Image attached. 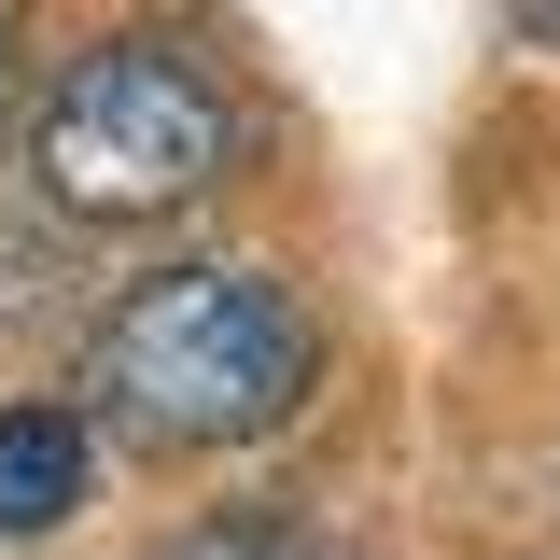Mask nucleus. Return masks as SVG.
Returning <instances> with one entry per match:
<instances>
[{"label": "nucleus", "mask_w": 560, "mask_h": 560, "mask_svg": "<svg viewBox=\"0 0 560 560\" xmlns=\"http://www.w3.org/2000/svg\"><path fill=\"white\" fill-rule=\"evenodd\" d=\"M323 323L267 267H154L84 323V393L127 448H253L308 407Z\"/></svg>", "instance_id": "nucleus-1"}, {"label": "nucleus", "mask_w": 560, "mask_h": 560, "mask_svg": "<svg viewBox=\"0 0 560 560\" xmlns=\"http://www.w3.org/2000/svg\"><path fill=\"white\" fill-rule=\"evenodd\" d=\"M28 168L70 224H168L238 168V113L183 43H84L28 113Z\"/></svg>", "instance_id": "nucleus-2"}, {"label": "nucleus", "mask_w": 560, "mask_h": 560, "mask_svg": "<svg viewBox=\"0 0 560 560\" xmlns=\"http://www.w3.org/2000/svg\"><path fill=\"white\" fill-rule=\"evenodd\" d=\"M98 477V420L70 407H0V547H28V533H57L70 504Z\"/></svg>", "instance_id": "nucleus-3"}, {"label": "nucleus", "mask_w": 560, "mask_h": 560, "mask_svg": "<svg viewBox=\"0 0 560 560\" xmlns=\"http://www.w3.org/2000/svg\"><path fill=\"white\" fill-rule=\"evenodd\" d=\"M168 560H323V547H294V533H197V547H168Z\"/></svg>", "instance_id": "nucleus-4"}, {"label": "nucleus", "mask_w": 560, "mask_h": 560, "mask_svg": "<svg viewBox=\"0 0 560 560\" xmlns=\"http://www.w3.org/2000/svg\"><path fill=\"white\" fill-rule=\"evenodd\" d=\"M14 84H28V70H14V0H0V127H14Z\"/></svg>", "instance_id": "nucleus-5"}, {"label": "nucleus", "mask_w": 560, "mask_h": 560, "mask_svg": "<svg viewBox=\"0 0 560 560\" xmlns=\"http://www.w3.org/2000/svg\"><path fill=\"white\" fill-rule=\"evenodd\" d=\"M518 43H547V57H560V0H518Z\"/></svg>", "instance_id": "nucleus-6"}]
</instances>
